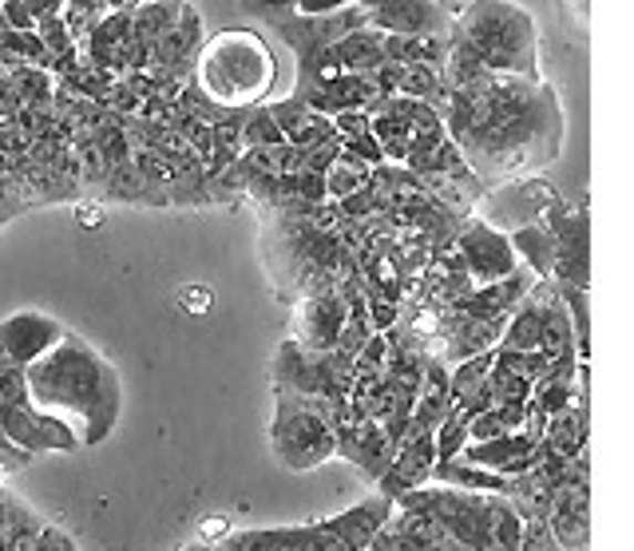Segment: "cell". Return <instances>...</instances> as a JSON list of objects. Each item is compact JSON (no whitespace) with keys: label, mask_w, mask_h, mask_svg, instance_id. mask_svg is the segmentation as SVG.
I'll return each mask as SVG.
<instances>
[{"label":"cell","mask_w":634,"mask_h":551,"mask_svg":"<svg viewBox=\"0 0 634 551\" xmlns=\"http://www.w3.org/2000/svg\"><path fill=\"white\" fill-rule=\"evenodd\" d=\"M48 453H80V448L60 420L32 409L24 370L0 362V472L17 476Z\"/></svg>","instance_id":"cell-6"},{"label":"cell","mask_w":634,"mask_h":551,"mask_svg":"<svg viewBox=\"0 0 634 551\" xmlns=\"http://www.w3.org/2000/svg\"><path fill=\"white\" fill-rule=\"evenodd\" d=\"M32 409L60 420L76 448L104 445L124 417V381L92 342L67 330L60 345L24 370Z\"/></svg>","instance_id":"cell-2"},{"label":"cell","mask_w":634,"mask_h":551,"mask_svg":"<svg viewBox=\"0 0 634 551\" xmlns=\"http://www.w3.org/2000/svg\"><path fill=\"white\" fill-rule=\"evenodd\" d=\"M445 135L484 190L540 175L563 155V107L548 80L480 72L433 100Z\"/></svg>","instance_id":"cell-1"},{"label":"cell","mask_w":634,"mask_h":551,"mask_svg":"<svg viewBox=\"0 0 634 551\" xmlns=\"http://www.w3.org/2000/svg\"><path fill=\"white\" fill-rule=\"evenodd\" d=\"M285 135L278 132V124L270 119V107L258 104L242 115V152H258V147H282Z\"/></svg>","instance_id":"cell-23"},{"label":"cell","mask_w":634,"mask_h":551,"mask_svg":"<svg viewBox=\"0 0 634 551\" xmlns=\"http://www.w3.org/2000/svg\"><path fill=\"white\" fill-rule=\"evenodd\" d=\"M460 460L496 476H520L540 460V437H531L528 428H516V433H503L492 440H468L460 448Z\"/></svg>","instance_id":"cell-18"},{"label":"cell","mask_w":634,"mask_h":551,"mask_svg":"<svg viewBox=\"0 0 634 551\" xmlns=\"http://www.w3.org/2000/svg\"><path fill=\"white\" fill-rule=\"evenodd\" d=\"M202 17L195 4H183L175 29L152 48V60H147V72L143 76H163V80H183L199 60L202 48Z\"/></svg>","instance_id":"cell-16"},{"label":"cell","mask_w":634,"mask_h":551,"mask_svg":"<svg viewBox=\"0 0 634 551\" xmlns=\"http://www.w3.org/2000/svg\"><path fill=\"white\" fill-rule=\"evenodd\" d=\"M238 9H242L247 17H254L258 24H262V20L290 17V12H294V0H238Z\"/></svg>","instance_id":"cell-26"},{"label":"cell","mask_w":634,"mask_h":551,"mask_svg":"<svg viewBox=\"0 0 634 551\" xmlns=\"http://www.w3.org/2000/svg\"><path fill=\"white\" fill-rule=\"evenodd\" d=\"M370 175H373L370 163H361V159H353V155L337 152V159L325 167V202L350 199L353 190H361L365 183H370Z\"/></svg>","instance_id":"cell-22"},{"label":"cell","mask_w":634,"mask_h":551,"mask_svg":"<svg viewBox=\"0 0 634 551\" xmlns=\"http://www.w3.org/2000/svg\"><path fill=\"white\" fill-rule=\"evenodd\" d=\"M179 551H215V548H210V543H199V540H195V543H187V548H179Z\"/></svg>","instance_id":"cell-32"},{"label":"cell","mask_w":634,"mask_h":551,"mask_svg":"<svg viewBox=\"0 0 634 551\" xmlns=\"http://www.w3.org/2000/svg\"><path fill=\"white\" fill-rule=\"evenodd\" d=\"M0 17H4V29L9 32H32L37 20H32L29 4L24 0H0Z\"/></svg>","instance_id":"cell-27"},{"label":"cell","mask_w":634,"mask_h":551,"mask_svg":"<svg viewBox=\"0 0 634 551\" xmlns=\"http://www.w3.org/2000/svg\"><path fill=\"white\" fill-rule=\"evenodd\" d=\"M548 528L559 551H591V468H579L571 480L555 488Z\"/></svg>","instance_id":"cell-13"},{"label":"cell","mask_w":634,"mask_h":551,"mask_svg":"<svg viewBox=\"0 0 634 551\" xmlns=\"http://www.w3.org/2000/svg\"><path fill=\"white\" fill-rule=\"evenodd\" d=\"M195 92L218 112H247L278 87V52L258 29H227L202 40L190 67Z\"/></svg>","instance_id":"cell-4"},{"label":"cell","mask_w":634,"mask_h":551,"mask_svg":"<svg viewBox=\"0 0 634 551\" xmlns=\"http://www.w3.org/2000/svg\"><path fill=\"white\" fill-rule=\"evenodd\" d=\"M179 305H183V310H190V314H207V310H210V290H207V285H183Z\"/></svg>","instance_id":"cell-30"},{"label":"cell","mask_w":634,"mask_h":551,"mask_svg":"<svg viewBox=\"0 0 634 551\" xmlns=\"http://www.w3.org/2000/svg\"><path fill=\"white\" fill-rule=\"evenodd\" d=\"M270 453L290 472H313L337 453V417L330 405L274 385V417H270Z\"/></svg>","instance_id":"cell-7"},{"label":"cell","mask_w":634,"mask_h":551,"mask_svg":"<svg viewBox=\"0 0 634 551\" xmlns=\"http://www.w3.org/2000/svg\"><path fill=\"white\" fill-rule=\"evenodd\" d=\"M67 337V325L44 310H17V314L0 318V362L29 370L40 362L52 345Z\"/></svg>","instance_id":"cell-12"},{"label":"cell","mask_w":634,"mask_h":551,"mask_svg":"<svg viewBox=\"0 0 634 551\" xmlns=\"http://www.w3.org/2000/svg\"><path fill=\"white\" fill-rule=\"evenodd\" d=\"M436 4H445V0H436Z\"/></svg>","instance_id":"cell-33"},{"label":"cell","mask_w":634,"mask_h":551,"mask_svg":"<svg viewBox=\"0 0 634 551\" xmlns=\"http://www.w3.org/2000/svg\"><path fill=\"white\" fill-rule=\"evenodd\" d=\"M559 12H563V24L575 32V40H588L591 29V0H555Z\"/></svg>","instance_id":"cell-25"},{"label":"cell","mask_w":634,"mask_h":551,"mask_svg":"<svg viewBox=\"0 0 634 551\" xmlns=\"http://www.w3.org/2000/svg\"><path fill=\"white\" fill-rule=\"evenodd\" d=\"M235 532L230 528V516H207L199 528V543H210V548H218V543L227 540V536Z\"/></svg>","instance_id":"cell-29"},{"label":"cell","mask_w":634,"mask_h":551,"mask_svg":"<svg viewBox=\"0 0 634 551\" xmlns=\"http://www.w3.org/2000/svg\"><path fill=\"white\" fill-rule=\"evenodd\" d=\"M350 9V0H294V17H333V12Z\"/></svg>","instance_id":"cell-28"},{"label":"cell","mask_w":634,"mask_h":551,"mask_svg":"<svg viewBox=\"0 0 634 551\" xmlns=\"http://www.w3.org/2000/svg\"><path fill=\"white\" fill-rule=\"evenodd\" d=\"M341 325H345V298L337 290H313V294L294 302L290 342H298L310 353H333L341 342Z\"/></svg>","instance_id":"cell-14"},{"label":"cell","mask_w":634,"mask_h":551,"mask_svg":"<svg viewBox=\"0 0 634 551\" xmlns=\"http://www.w3.org/2000/svg\"><path fill=\"white\" fill-rule=\"evenodd\" d=\"M381 540H385L388 551H465L456 540H448L440 528H433L420 516L405 512V508L393 505V516L381 528Z\"/></svg>","instance_id":"cell-20"},{"label":"cell","mask_w":634,"mask_h":551,"mask_svg":"<svg viewBox=\"0 0 634 551\" xmlns=\"http://www.w3.org/2000/svg\"><path fill=\"white\" fill-rule=\"evenodd\" d=\"M365 17H370V29L388 32V37H448L453 32V17L436 0H381Z\"/></svg>","instance_id":"cell-15"},{"label":"cell","mask_w":634,"mask_h":551,"mask_svg":"<svg viewBox=\"0 0 634 551\" xmlns=\"http://www.w3.org/2000/svg\"><path fill=\"white\" fill-rule=\"evenodd\" d=\"M555 199L559 195L551 190V183L543 175H528V179H511L492 190H484L472 215L488 222V227H496L500 235H511V230L540 222Z\"/></svg>","instance_id":"cell-11"},{"label":"cell","mask_w":634,"mask_h":551,"mask_svg":"<svg viewBox=\"0 0 634 551\" xmlns=\"http://www.w3.org/2000/svg\"><path fill=\"white\" fill-rule=\"evenodd\" d=\"M520 551H559L555 536H551V528H548V516L523 520V528H520Z\"/></svg>","instance_id":"cell-24"},{"label":"cell","mask_w":634,"mask_h":551,"mask_svg":"<svg viewBox=\"0 0 634 551\" xmlns=\"http://www.w3.org/2000/svg\"><path fill=\"white\" fill-rule=\"evenodd\" d=\"M350 373H353V357H345L341 350L310 353L298 342H290V337L274 350V365H270L274 385L330 405L337 425L345 420V405H350Z\"/></svg>","instance_id":"cell-8"},{"label":"cell","mask_w":634,"mask_h":551,"mask_svg":"<svg viewBox=\"0 0 634 551\" xmlns=\"http://www.w3.org/2000/svg\"><path fill=\"white\" fill-rule=\"evenodd\" d=\"M405 512L420 516L456 540L465 551H520V512L508 496L465 492V488L425 485L393 500Z\"/></svg>","instance_id":"cell-5"},{"label":"cell","mask_w":634,"mask_h":551,"mask_svg":"<svg viewBox=\"0 0 634 551\" xmlns=\"http://www.w3.org/2000/svg\"><path fill=\"white\" fill-rule=\"evenodd\" d=\"M543 227L555 238V270H551V285L559 294L568 290H591V227L588 207L568 199H555L543 215Z\"/></svg>","instance_id":"cell-9"},{"label":"cell","mask_w":634,"mask_h":551,"mask_svg":"<svg viewBox=\"0 0 634 551\" xmlns=\"http://www.w3.org/2000/svg\"><path fill=\"white\" fill-rule=\"evenodd\" d=\"M393 453H397V445L388 440V433L377 420H345V425H337V453H333V460L353 465L370 485H377V476L388 468Z\"/></svg>","instance_id":"cell-17"},{"label":"cell","mask_w":634,"mask_h":551,"mask_svg":"<svg viewBox=\"0 0 634 551\" xmlns=\"http://www.w3.org/2000/svg\"><path fill=\"white\" fill-rule=\"evenodd\" d=\"M385 64V52H381V32L377 29H353L333 44V67L345 72V76H373L377 67Z\"/></svg>","instance_id":"cell-21"},{"label":"cell","mask_w":634,"mask_h":551,"mask_svg":"<svg viewBox=\"0 0 634 551\" xmlns=\"http://www.w3.org/2000/svg\"><path fill=\"white\" fill-rule=\"evenodd\" d=\"M448 44L480 72L543 80L540 29L536 17L516 0H468L465 9L453 12Z\"/></svg>","instance_id":"cell-3"},{"label":"cell","mask_w":634,"mask_h":551,"mask_svg":"<svg viewBox=\"0 0 634 551\" xmlns=\"http://www.w3.org/2000/svg\"><path fill=\"white\" fill-rule=\"evenodd\" d=\"M100 219H104V210H100V207H80V222H100Z\"/></svg>","instance_id":"cell-31"},{"label":"cell","mask_w":634,"mask_h":551,"mask_svg":"<svg viewBox=\"0 0 634 551\" xmlns=\"http://www.w3.org/2000/svg\"><path fill=\"white\" fill-rule=\"evenodd\" d=\"M453 254L456 262H460V270L468 274V282H472V290L503 282V278H511L520 270V258L511 250L508 235H500V230L488 227V222L476 219V215L460 219L453 238Z\"/></svg>","instance_id":"cell-10"},{"label":"cell","mask_w":634,"mask_h":551,"mask_svg":"<svg viewBox=\"0 0 634 551\" xmlns=\"http://www.w3.org/2000/svg\"><path fill=\"white\" fill-rule=\"evenodd\" d=\"M433 465H436L433 433H408L373 488H377L381 496H388V500H397V496L413 492V488H425L428 476H433Z\"/></svg>","instance_id":"cell-19"}]
</instances>
